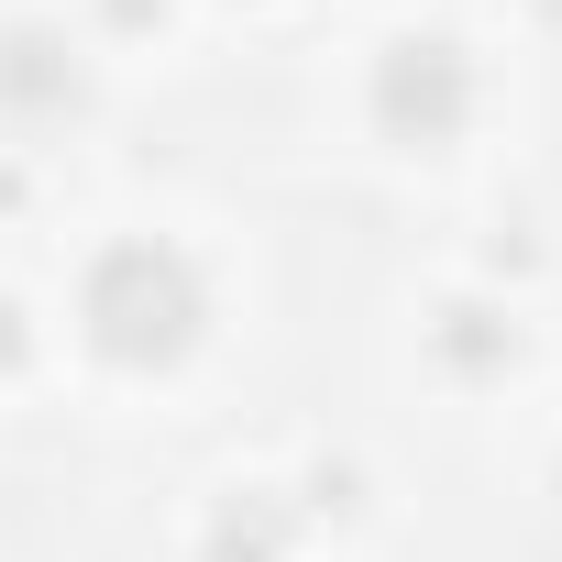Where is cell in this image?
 <instances>
[{
  "instance_id": "obj_2",
  "label": "cell",
  "mask_w": 562,
  "mask_h": 562,
  "mask_svg": "<svg viewBox=\"0 0 562 562\" xmlns=\"http://www.w3.org/2000/svg\"><path fill=\"white\" fill-rule=\"evenodd\" d=\"M375 122H386L397 144H441V133L463 122V56H452V45H386V67H375Z\"/></svg>"
},
{
  "instance_id": "obj_3",
  "label": "cell",
  "mask_w": 562,
  "mask_h": 562,
  "mask_svg": "<svg viewBox=\"0 0 562 562\" xmlns=\"http://www.w3.org/2000/svg\"><path fill=\"white\" fill-rule=\"evenodd\" d=\"M0 100L23 111H78V67L56 34H0Z\"/></svg>"
},
{
  "instance_id": "obj_1",
  "label": "cell",
  "mask_w": 562,
  "mask_h": 562,
  "mask_svg": "<svg viewBox=\"0 0 562 562\" xmlns=\"http://www.w3.org/2000/svg\"><path fill=\"white\" fill-rule=\"evenodd\" d=\"M199 265L177 243H111L89 265V342L111 364H177L199 342Z\"/></svg>"
}]
</instances>
